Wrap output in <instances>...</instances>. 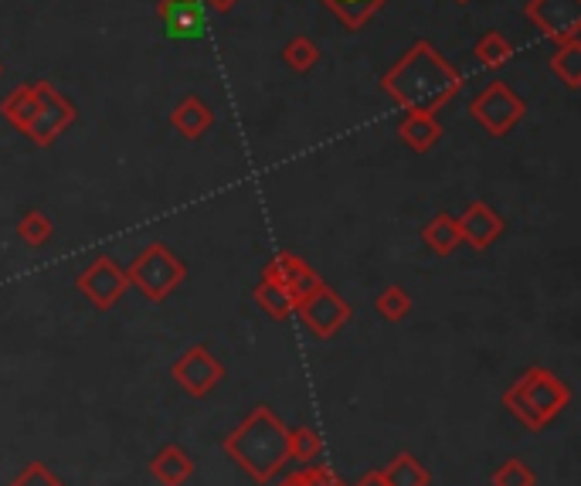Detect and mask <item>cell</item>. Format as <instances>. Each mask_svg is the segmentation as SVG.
<instances>
[{
	"label": "cell",
	"mask_w": 581,
	"mask_h": 486,
	"mask_svg": "<svg viewBox=\"0 0 581 486\" xmlns=\"http://www.w3.org/2000/svg\"><path fill=\"white\" fill-rule=\"evenodd\" d=\"M398 137H402V143L415 150V154H428V150L442 140V123L436 112L412 109L402 116V123H398Z\"/></svg>",
	"instance_id": "obj_15"
},
{
	"label": "cell",
	"mask_w": 581,
	"mask_h": 486,
	"mask_svg": "<svg viewBox=\"0 0 581 486\" xmlns=\"http://www.w3.org/2000/svg\"><path fill=\"white\" fill-rule=\"evenodd\" d=\"M422 241L428 249H432L436 256H452L459 246H463V235H459V222H455V215H436L432 222H428L425 228H422Z\"/></svg>",
	"instance_id": "obj_19"
},
{
	"label": "cell",
	"mask_w": 581,
	"mask_h": 486,
	"mask_svg": "<svg viewBox=\"0 0 581 486\" xmlns=\"http://www.w3.org/2000/svg\"><path fill=\"white\" fill-rule=\"evenodd\" d=\"M320 4L341 21L347 32H360V27L378 14L388 0H320Z\"/></svg>",
	"instance_id": "obj_18"
},
{
	"label": "cell",
	"mask_w": 581,
	"mask_h": 486,
	"mask_svg": "<svg viewBox=\"0 0 581 486\" xmlns=\"http://www.w3.org/2000/svg\"><path fill=\"white\" fill-rule=\"evenodd\" d=\"M354 486H381V476H378V470H367Z\"/></svg>",
	"instance_id": "obj_32"
},
{
	"label": "cell",
	"mask_w": 581,
	"mask_h": 486,
	"mask_svg": "<svg viewBox=\"0 0 581 486\" xmlns=\"http://www.w3.org/2000/svg\"><path fill=\"white\" fill-rule=\"evenodd\" d=\"M384 96L398 109H422L439 112L463 93V72H459L449 58L432 42H415L398 62L381 75Z\"/></svg>",
	"instance_id": "obj_1"
},
{
	"label": "cell",
	"mask_w": 581,
	"mask_h": 486,
	"mask_svg": "<svg viewBox=\"0 0 581 486\" xmlns=\"http://www.w3.org/2000/svg\"><path fill=\"white\" fill-rule=\"evenodd\" d=\"M306 486H347L344 476H336V470H330L327 463H310L306 470H299Z\"/></svg>",
	"instance_id": "obj_30"
},
{
	"label": "cell",
	"mask_w": 581,
	"mask_h": 486,
	"mask_svg": "<svg viewBox=\"0 0 581 486\" xmlns=\"http://www.w3.org/2000/svg\"><path fill=\"white\" fill-rule=\"evenodd\" d=\"M0 75H4V62H0Z\"/></svg>",
	"instance_id": "obj_35"
},
{
	"label": "cell",
	"mask_w": 581,
	"mask_h": 486,
	"mask_svg": "<svg viewBox=\"0 0 581 486\" xmlns=\"http://www.w3.org/2000/svg\"><path fill=\"white\" fill-rule=\"evenodd\" d=\"M275 486H306V479H303V473H289V476H283Z\"/></svg>",
	"instance_id": "obj_33"
},
{
	"label": "cell",
	"mask_w": 581,
	"mask_h": 486,
	"mask_svg": "<svg viewBox=\"0 0 581 486\" xmlns=\"http://www.w3.org/2000/svg\"><path fill=\"white\" fill-rule=\"evenodd\" d=\"M524 17L555 45L581 35V0H527Z\"/></svg>",
	"instance_id": "obj_10"
},
{
	"label": "cell",
	"mask_w": 581,
	"mask_h": 486,
	"mask_svg": "<svg viewBox=\"0 0 581 486\" xmlns=\"http://www.w3.org/2000/svg\"><path fill=\"white\" fill-rule=\"evenodd\" d=\"M473 55L479 58V66H483V69H500V66H507L510 58L517 55V48H513V42H510L507 35H500V32H486V35L476 42Z\"/></svg>",
	"instance_id": "obj_23"
},
{
	"label": "cell",
	"mask_w": 581,
	"mask_h": 486,
	"mask_svg": "<svg viewBox=\"0 0 581 486\" xmlns=\"http://www.w3.org/2000/svg\"><path fill=\"white\" fill-rule=\"evenodd\" d=\"M381 486H432V473L425 470V463H418V455L412 452H394L391 463H384L378 470Z\"/></svg>",
	"instance_id": "obj_17"
},
{
	"label": "cell",
	"mask_w": 581,
	"mask_h": 486,
	"mask_svg": "<svg viewBox=\"0 0 581 486\" xmlns=\"http://www.w3.org/2000/svg\"><path fill=\"white\" fill-rule=\"evenodd\" d=\"M283 62L296 72V75H306L320 66V45L310 38V35H293L283 48Z\"/></svg>",
	"instance_id": "obj_22"
},
{
	"label": "cell",
	"mask_w": 581,
	"mask_h": 486,
	"mask_svg": "<svg viewBox=\"0 0 581 486\" xmlns=\"http://www.w3.org/2000/svg\"><path fill=\"white\" fill-rule=\"evenodd\" d=\"M323 452V439L317 429H310V425H296V429H289V460L296 463H317Z\"/></svg>",
	"instance_id": "obj_26"
},
{
	"label": "cell",
	"mask_w": 581,
	"mask_h": 486,
	"mask_svg": "<svg viewBox=\"0 0 581 486\" xmlns=\"http://www.w3.org/2000/svg\"><path fill=\"white\" fill-rule=\"evenodd\" d=\"M75 289L92 303V310L109 313L116 303L130 293V280H127V269H122L116 259L99 256L75 276Z\"/></svg>",
	"instance_id": "obj_8"
},
{
	"label": "cell",
	"mask_w": 581,
	"mask_h": 486,
	"mask_svg": "<svg viewBox=\"0 0 581 486\" xmlns=\"http://www.w3.org/2000/svg\"><path fill=\"white\" fill-rule=\"evenodd\" d=\"M293 313L299 317V323L310 330L317 341L336 337V333H341L351 323V317H354L351 303L336 289H330L327 283H320L310 296L299 299Z\"/></svg>",
	"instance_id": "obj_7"
},
{
	"label": "cell",
	"mask_w": 581,
	"mask_h": 486,
	"mask_svg": "<svg viewBox=\"0 0 581 486\" xmlns=\"http://www.w3.org/2000/svg\"><path fill=\"white\" fill-rule=\"evenodd\" d=\"M150 476L157 479L161 486H183L194 476L191 452L183 446H177V442L157 449V452H153V460H150Z\"/></svg>",
	"instance_id": "obj_14"
},
{
	"label": "cell",
	"mask_w": 581,
	"mask_h": 486,
	"mask_svg": "<svg viewBox=\"0 0 581 486\" xmlns=\"http://www.w3.org/2000/svg\"><path fill=\"white\" fill-rule=\"evenodd\" d=\"M222 449L245 476L265 486L289 463V425L269 405H256L225 436Z\"/></svg>",
	"instance_id": "obj_2"
},
{
	"label": "cell",
	"mask_w": 581,
	"mask_h": 486,
	"mask_svg": "<svg viewBox=\"0 0 581 486\" xmlns=\"http://www.w3.org/2000/svg\"><path fill=\"white\" fill-rule=\"evenodd\" d=\"M252 296H256V303L272 320H289L293 310H296V303L289 299V293L283 286H275L272 280H259V286H256Z\"/></svg>",
	"instance_id": "obj_25"
},
{
	"label": "cell",
	"mask_w": 581,
	"mask_h": 486,
	"mask_svg": "<svg viewBox=\"0 0 581 486\" xmlns=\"http://www.w3.org/2000/svg\"><path fill=\"white\" fill-rule=\"evenodd\" d=\"M550 72H555L568 88H581V38L558 42L555 55H550Z\"/></svg>",
	"instance_id": "obj_21"
},
{
	"label": "cell",
	"mask_w": 581,
	"mask_h": 486,
	"mask_svg": "<svg viewBox=\"0 0 581 486\" xmlns=\"http://www.w3.org/2000/svg\"><path fill=\"white\" fill-rule=\"evenodd\" d=\"M14 232H17V238L24 241L27 249H42V246H48V241H51L55 225H51V218L45 215V211L31 208V211H24V218L17 222Z\"/></svg>",
	"instance_id": "obj_24"
},
{
	"label": "cell",
	"mask_w": 581,
	"mask_h": 486,
	"mask_svg": "<svg viewBox=\"0 0 581 486\" xmlns=\"http://www.w3.org/2000/svg\"><path fill=\"white\" fill-rule=\"evenodd\" d=\"M489 483L494 486H537V476L524 460H507L494 476H489Z\"/></svg>",
	"instance_id": "obj_28"
},
{
	"label": "cell",
	"mask_w": 581,
	"mask_h": 486,
	"mask_svg": "<svg viewBox=\"0 0 581 486\" xmlns=\"http://www.w3.org/2000/svg\"><path fill=\"white\" fill-rule=\"evenodd\" d=\"M455 4H470V0H455Z\"/></svg>",
	"instance_id": "obj_34"
},
{
	"label": "cell",
	"mask_w": 581,
	"mask_h": 486,
	"mask_svg": "<svg viewBox=\"0 0 581 486\" xmlns=\"http://www.w3.org/2000/svg\"><path fill=\"white\" fill-rule=\"evenodd\" d=\"M8 486H69L66 479H58L48 463H27Z\"/></svg>",
	"instance_id": "obj_29"
},
{
	"label": "cell",
	"mask_w": 581,
	"mask_h": 486,
	"mask_svg": "<svg viewBox=\"0 0 581 486\" xmlns=\"http://www.w3.org/2000/svg\"><path fill=\"white\" fill-rule=\"evenodd\" d=\"M455 222H459V235H463V246H470L476 252L494 249L500 235L507 232V222L486 201H473Z\"/></svg>",
	"instance_id": "obj_12"
},
{
	"label": "cell",
	"mask_w": 581,
	"mask_h": 486,
	"mask_svg": "<svg viewBox=\"0 0 581 486\" xmlns=\"http://www.w3.org/2000/svg\"><path fill=\"white\" fill-rule=\"evenodd\" d=\"M568 405H571V388L550 368H527L503 391V408L531 432L547 429Z\"/></svg>",
	"instance_id": "obj_3"
},
{
	"label": "cell",
	"mask_w": 581,
	"mask_h": 486,
	"mask_svg": "<svg viewBox=\"0 0 581 486\" xmlns=\"http://www.w3.org/2000/svg\"><path fill=\"white\" fill-rule=\"evenodd\" d=\"M31 112H35V85L24 82L17 85L11 96H4V103H0V116H4V123L14 127L21 137L31 123Z\"/></svg>",
	"instance_id": "obj_20"
},
{
	"label": "cell",
	"mask_w": 581,
	"mask_h": 486,
	"mask_svg": "<svg viewBox=\"0 0 581 486\" xmlns=\"http://www.w3.org/2000/svg\"><path fill=\"white\" fill-rule=\"evenodd\" d=\"M170 127H174L183 140H201V137H208V130L214 127V109H211L201 96H183V99L170 109Z\"/></svg>",
	"instance_id": "obj_16"
},
{
	"label": "cell",
	"mask_w": 581,
	"mask_h": 486,
	"mask_svg": "<svg viewBox=\"0 0 581 486\" xmlns=\"http://www.w3.org/2000/svg\"><path fill=\"white\" fill-rule=\"evenodd\" d=\"M412 296H408V289L405 286H388V289H381V296L375 299V310H378V317L381 320H388V323H402L408 313H412Z\"/></svg>",
	"instance_id": "obj_27"
},
{
	"label": "cell",
	"mask_w": 581,
	"mask_h": 486,
	"mask_svg": "<svg viewBox=\"0 0 581 486\" xmlns=\"http://www.w3.org/2000/svg\"><path fill=\"white\" fill-rule=\"evenodd\" d=\"M170 378L191 394V399H208V394L225 381V364L211 354V347L194 344L170 364Z\"/></svg>",
	"instance_id": "obj_9"
},
{
	"label": "cell",
	"mask_w": 581,
	"mask_h": 486,
	"mask_svg": "<svg viewBox=\"0 0 581 486\" xmlns=\"http://www.w3.org/2000/svg\"><path fill=\"white\" fill-rule=\"evenodd\" d=\"M31 85H35V112H31V123H27L24 137L35 146L48 150V146L58 143L61 133L75 123L79 109H75V103L69 96H61L48 79H38Z\"/></svg>",
	"instance_id": "obj_5"
},
{
	"label": "cell",
	"mask_w": 581,
	"mask_h": 486,
	"mask_svg": "<svg viewBox=\"0 0 581 486\" xmlns=\"http://www.w3.org/2000/svg\"><path fill=\"white\" fill-rule=\"evenodd\" d=\"M262 280H272L275 286H283L289 293L293 303L306 299L310 296L323 280H320V272L310 265V262H303L299 256L293 252H280V256H272L262 269Z\"/></svg>",
	"instance_id": "obj_11"
},
{
	"label": "cell",
	"mask_w": 581,
	"mask_h": 486,
	"mask_svg": "<svg viewBox=\"0 0 581 486\" xmlns=\"http://www.w3.org/2000/svg\"><path fill=\"white\" fill-rule=\"evenodd\" d=\"M470 119L479 123L489 137H507L527 112V103L520 99L507 82H489L483 93L470 103Z\"/></svg>",
	"instance_id": "obj_6"
},
{
	"label": "cell",
	"mask_w": 581,
	"mask_h": 486,
	"mask_svg": "<svg viewBox=\"0 0 581 486\" xmlns=\"http://www.w3.org/2000/svg\"><path fill=\"white\" fill-rule=\"evenodd\" d=\"M204 4H208L211 11H222V14H228V11H235V8H238V0H204Z\"/></svg>",
	"instance_id": "obj_31"
},
{
	"label": "cell",
	"mask_w": 581,
	"mask_h": 486,
	"mask_svg": "<svg viewBox=\"0 0 581 486\" xmlns=\"http://www.w3.org/2000/svg\"><path fill=\"white\" fill-rule=\"evenodd\" d=\"M157 17L170 42H201L204 35V11L201 0H161Z\"/></svg>",
	"instance_id": "obj_13"
},
{
	"label": "cell",
	"mask_w": 581,
	"mask_h": 486,
	"mask_svg": "<svg viewBox=\"0 0 581 486\" xmlns=\"http://www.w3.org/2000/svg\"><path fill=\"white\" fill-rule=\"evenodd\" d=\"M127 280L150 303H164L177 286H183V280H188V262L174 256L164 241H150V246L137 252V259L127 265Z\"/></svg>",
	"instance_id": "obj_4"
}]
</instances>
